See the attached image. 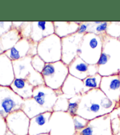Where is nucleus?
<instances>
[{
	"instance_id": "obj_1",
	"label": "nucleus",
	"mask_w": 120,
	"mask_h": 135,
	"mask_svg": "<svg viewBox=\"0 0 120 135\" xmlns=\"http://www.w3.org/2000/svg\"><path fill=\"white\" fill-rule=\"evenodd\" d=\"M119 106L109 100L100 89H93L82 95L77 115L91 120L109 115Z\"/></svg>"
},
{
	"instance_id": "obj_2",
	"label": "nucleus",
	"mask_w": 120,
	"mask_h": 135,
	"mask_svg": "<svg viewBox=\"0 0 120 135\" xmlns=\"http://www.w3.org/2000/svg\"><path fill=\"white\" fill-rule=\"evenodd\" d=\"M101 37L102 51L97 64L98 74L102 76L118 74L120 71V41L107 33Z\"/></svg>"
},
{
	"instance_id": "obj_3",
	"label": "nucleus",
	"mask_w": 120,
	"mask_h": 135,
	"mask_svg": "<svg viewBox=\"0 0 120 135\" xmlns=\"http://www.w3.org/2000/svg\"><path fill=\"white\" fill-rule=\"evenodd\" d=\"M103 48L102 37L93 33L83 35L81 41L78 56L88 64H97L100 59Z\"/></svg>"
},
{
	"instance_id": "obj_4",
	"label": "nucleus",
	"mask_w": 120,
	"mask_h": 135,
	"mask_svg": "<svg viewBox=\"0 0 120 135\" xmlns=\"http://www.w3.org/2000/svg\"><path fill=\"white\" fill-rule=\"evenodd\" d=\"M41 74L47 86L54 90L61 89L69 75L68 65L62 61L46 64Z\"/></svg>"
},
{
	"instance_id": "obj_5",
	"label": "nucleus",
	"mask_w": 120,
	"mask_h": 135,
	"mask_svg": "<svg viewBox=\"0 0 120 135\" xmlns=\"http://www.w3.org/2000/svg\"><path fill=\"white\" fill-rule=\"evenodd\" d=\"M31 59V56H27L12 61L15 78L27 80L33 87L44 85L42 74L33 68Z\"/></svg>"
},
{
	"instance_id": "obj_6",
	"label": "nucleus",
	"mask_w": 120,
	"mask_h": 135,
	"mask_svg": "<svg viewBox=\"0 0 120 135\" xmlns=\"http://www.w3.org/2000/svg\"><path fill=\"white\" fill-rule=\"evenodd\" d=\"M38 55L46 64L61 61V38L54 33L43 39L38 44Z\"/></svg>"
},
{
	"instance_id": "obj_7",
	"label": "nucleus",
	"mask_w": 120,
	"mask_h": 135,
	"mask_svg": "<svg viewBox=\"0 0 120 135\" xmlns=\"http://www.w3.org/2000/svg\"><path fill=\"white\" fill-rule=\"evenodd\" d=\"M50 135H74L73 117L68 112H53L50 120Z\"/></svg>"
},
{
	"instance_id": "obj_8",
	"label": "nucleus",
	"mask_w": 120,
	"mask_h": 135,
	"mask_svg": "<svg viewBox=\"0 0 120 135\" xmlns=\"http://www.w3.org/2000/svg\"><path fill=\"white\" fill-rule=\"evenodd\" d=\"M24 100L9 86H0V116L4 119L22 109Z\"/></svg>"
},
{
	"instance_id": "obj_9",
	"label": "nucleus",
	"mask_w": 120,
	"mask_h": 135,
	"mask_svg": "<svg viewBox=\"0 0 120 135\" xmlns=\"http://www.w3.org/2000/svg\"><path fill=\"white\" fill-rule=\"evenodd\" d=\"M38 44L31 38H22L14 47L4 54L12 61L27 56L32 57L38 54Z\"/></svg>"
},
{
	"instance_id": "obj_10",
	"label": "nucleus",
	"mask_w": 120,
	"mask_h": 135,
	"mask_svg": "<svg viewBox=\"0 0 120 135\" xmlns=\"http://www.w3.org/2000/svg\"><path fill=\"white\" fill-rule=\"evenodd\" d=\"M74 135H114L110 115H106L89 120L87 126Z\"/></svg>"
},
{
	"instance_id": "obj_11",
	"label": "nucleus",
	"mask_w": 120,
	"mask_h": 135,
	"mask_svg": "<svg viewBox=\"0 0 120 135\" xmlns=\"http://www.w3.org/2000/svg\"><path fill=\"white\" fill-rule=\"evenodd\" d=\"M30 119L21 109L5 118L8 130L15 135H29Z\"/></svg>"
},
{
	"instance_id": "obj_12",
	"label": "nucleus",
	"mask_w": 120,
	"mask_h": 135,
	"mask_svg": "<svg viewBox=\"0 0 120 135\" xmlns=\"http://www.w3.org/2000/svg\"><path fill=\"white\" fill-rule=\"evenodd\" d=\"M32 98L45 112H53V108L58 96L55 90L44 84L34 87Z\"/></svg>"
},
{
	"instance_id": "obj_13",
	"label": "nucleus",
	"mask_w": 120,
	"mask_h": 135,
	"mask_svg": "<svg viewBox=\"0 0 120 135\" xmlns=\"http://www.w3.org/2000/svg\"><path fill=\"white\" fill-rule=\"evenodd\" d=\"M83 35L78 33L61 39L62 42V59L66 64H70L78 56V50Z\"/></svg>"
},
{
	"instance_id": "obj_14",
	"label": "nucleus",
	"mask_w": 120,
	"mask_h": 135,
	"mask_svg": "<svg viewBox=\"0 0 120 135\" xmlns=\"http://www.w3.org/2000/svg\"><path fill=\"white\" fill-rule=\"evenodd\" d=\"M68 69L69 75L82 80L98 74L97 64H88L78 56L68 65Z\"/></svg>"
},
{
	"instance_id": "obj_15",
	"label": "nucleus",
	"mask_w": 120,
	"mask_h": 135,
	"mask_svg": "<svg viewBox=\"0 0 120 135\" xmlns=\"http://www.w3.org/2000/svg\"><path fill=\"white\" fill-rule=\"evenodd\" d=\"M100 90L109 100L119 106L120 77L119 74L102 76Z\"/></svg>"
},
{
	"instance_id": "obj_16",
	"label": "nucleus",
	"mask_w": 120,
	"mask_h": 135,
	"mask_svg": "<svg viewBox=\"0 0 120 135\" xmlns=\"http://www.w3.org/2000/svg\"><path fill=\"white\" fill-rule=\"evenodd\" d=\"M52 112H46L30 119L29 135H38L50 133L49 120Z\"/></svg>"
},
{
	"instance_id": "obj_17",
	"label": "nucleus",
	"mask_w": 120,
	"mask_h": 135,
	"mask_svg": "<svg viewBox=\"0 0 120 135\" xmlns=\"http://www.w3.org/2000/svg\"><path fill=\"white\" fill-rule=\"evenodd\" d=\"M54 33L53 21H32L30 38L39 43L43 39Z\"/></svg>"
},
{
	"instance_id": "obj_18",
	"label": "nucleus",
	"mask_w": 120,
	"mask_h": 135,
	"mask_svg": "<svg viewBox=\"0 0 120 135\" xmlns=\"http://www.w3.org/2000/svg\"><path fill=\"white\" fill-rule=\"evenodd\" d=\"M14 79L12 61L2 54L0 55V86H9Z\"/></svg>"
},
{
	"instance_id": "obj_19",
	"label": "nucleus",
	"mask_w": 120,
	"mask_h": 135,
	"mask_svg": "<svg viewBox=\"0 0 120 135\" xmlns=\"http://www.w3.org/2000/svg\"><path fill=\"white\" fill-rule=\"evenodd\" d=\"M84 84L82 80L69 75L65 80L61 90L63 95L67 99H70L77 95H83Z\"/></svg>"
},
{
	"instance_id": "obj_20",
	"label": "nucleus",
	"mask_w": 120,
	"mask_h": 135,
	"mask_svg": "<svg viewBox=\"0 0 120 135\" xmlns=\"http://www.w3.org/2000/svg\"><path fill=\"white\" fill-rule=\"evenodd\" d=\"M81 22L53 21L54 33L60 38H63L77 32Z\"/></svg>"
},
{
	"instance_id": "obj_21",
	"label": "nucleus",
	"mask_w": 120,
	"mask_h": 135,
	"mask_svg": "<svg viewBox=\"0 0 120 135\" xmlns=\"http://www.w3.org/2000/svg\"><path fill=\"white\" fill-rule=\"evenodd\" d=\"M9 87L23 100L32 98L34 87L27 80L15 78Z\"/></svg>"
},
{
	"instance_id": "obj_22",
	"label": "nucleus",
	"mask_w": 120,
	"mask_h": 135,
	"mask_svg": "<svg viewBox=\"0 0 120 135\" xmlns=\"http://www.w3.org/2000/svg\"><path fill=\"white\" fill-rule=\"evenodd\" d=\"M21 38H22L19 31L12 28L11 30L0 37V48L4 53L14 47Z\"/></svg>"
},
{
	"instance_id": "obj_23",
	"label": "nucleus",
	"mask_w": 120,
	"mask_h": 135,
	"mask_svg": "<svg viewBox=\"0 0 120 135\" xmlns=\"http://www.w3.org/2000/svg\"><path fill=\"white\" fill-rule=\"evenodd\" d=\"M21 110L30 119L46 112L37 104L32 98L24 100Z\"/></svg>"
},
{
	"instance_id": "obj_24",
	"label": "nucleus",
	"mask_w": 120,
	"mask_h": 135,
	"mask_svg": "<svg viewBox=\"0 0 120 135\" xmlns=\"http://www.w3.org/2000/svg\"><path fill=\"white\" fill-rule=\"evenodd\" d=\"M102 76L97 74L93 76H89L83 80L84 84L83 94L91 90L100 89Z\"/></svg>"
},
{
	"instance_id": "obj_25",
	"label": "nucleus",
	"mask_w": 120,
	"mask_h": 135,
	"mask_svg": "<svg viewBox=\"0 0 120 135\" xmlns=\"http://www.w3.org/2000/svg\"><path fill=\"white\" fill-rule=\"evenodd\" d=\"M12 28L17 30L22 38H30L32 31V22H12Z\"/></svg>"
},
{
	"instance_id": "obj_26",
	"label": "nucleus",
	"mask_w": 120,
	"mask_h": 135,
	"mask_svg": "<svg viewBox=\"0 0 120 135\" xmlns=\"http://www.w3.org/2000/svg\"><path fill=\"white\" fill-rule=\"evenodd\" d=\"M109 22V21L90 22V27L88 32L93 33L94 34L100 36L106 34Z\"/></svg>"
},
{
	"instance_id": "obj_27",
	"label": "nucleus",
	"mask_w": 120,
	"mask_h": 135,
	"mask_svg": "<svg viewBox=\"0 0 120 135\" xmlns=\"http://www.w3.org/2000/svg\"><path fill=\"white\" fill-rule=\"evenodd\" d=\"M82 95H77L69 99V107L67 112H68L72 117L77 115L79 104Z\"/></svg>"
},
{
	"instance_id": "obj_28",
	"label": "nucleus",
	"mask_w": 120,
	"mask_h": 135,
	"mask_svg": "<svg viewBox=\"0 0 120 135\" xmlns=\"http://www.w3.org/2000/svg\"><path fill=\"white\" fill-rule=\"evenodd\" d=\"M69 107V99L63 95L59 96L53 108V112H66Z\"/></svg>"
},
{
	"instance_id": "obj_29",
	"label": "nucleus",
	"mask_w": 120,
	"mask_h": 135,
	"mask_svg": "<svg viewBox=\"0 0 120 135\" xmlns=\"http://www.w3.org/2000/svg\"><path fill=\"white\" fill-rule=\"evenodd\" d=\"M106 33L109 37L118 39L120 37V21H109Z\"/></svg>"
},
{
	"instance_id": "obj_30",
	"label": "nucleus",
	"mask_w": 120,
	"mask_h": 135,
	"mask_svg": "<svg viewBox=\"0 0 120 135\" xmlns=\"http://www.w3.org/2000/svg\"><path fill=\"white\" fill-rule=\"evenodd\" d=\"M73 120L76 132H79L85 128L89 122V120L87 119L78 115L73 117Z\"/></svg>"
},
{
	"instance_id": "obj_31",
	"label": "nucleus",
	"mask_w": 120,
	"mask_h": 135,
	"mask_svg": "<svg viewBox=\"0 0 120 135\" xmlns=\"http://www.w3.org/2000/svg\"><path fill=\"white\" fill-rule=\"evenodd\" d=\"M31 65L33 68L36 71H37L39 73H42L43 71L44 68L45 66L46 63L39 56L38 54L35 56L32 57L31 59Z\"/></svg>"
},
{
	"instance_id": "obj_32",
	"label": "nucleus",
	"mask_w": 120,
	"mask_h": 135,
	"mask_svg": "<svg viewBox=\"0 0 120 135\" xmlns=\"http://www.w3.org/2000/svg\"><path fill=\"white\" fill-rule=\"evenodd\" d=\"M109 115L113 133L114 134H116L120 132V119L114 111L112 112Z\"/></svg>"
},
{
	"instance_id": "obj_33",
	"label": "nucleus",
	"mask_w": 120,
	"mask_h": 135,
	"mask_svg": "<svg viewBox=\"0 0 120 135\" xmlns=\"http://www.w3.org/2000/svg\"><path fill=\"white\" fill-rule=\"evenodd\" d=\"M12 28V22L0 21V37L8 32Z\"/></svg>"
},
{
	"instance_id": "obj_34",
	"label": "nucleus",
	"mask_w": 120,
	"mask_h": 135,
	"mask_svg": "<svg viewBox=\"0 0 120 135\" xmlns=\"http://www.w3.org/2000/svg\"><path fill=\"white\" fill-rule=\"evenodd\" d=\"M90 27V22H81L79 25L77 32L80 35H84L88 32Z\"/></svg>"
},
{
	"instance_id": "obj_35",
	"label": "nucleus",
	"mask_w": 120,
	"mask_h": 135,
	"mask_svg": "<svg viewBox=\"0 0 120 135\" xmlns=\"http://www.w3.org/2000/svg\"><path fill=\"white\" fill-rule=\"evenodd\" d=\"M7 130L6 120L1 116H0V135L6 134Z\"/></svg>"
},
{
	"instance_id": "obj_36",
	"label": "nucleus",
	"mask_w": 120,
	"mask_h": 135,
	"mask_svg": "<svg viewBox=\"0 0 120 135\" xmlns=\"http://www.w3.org/2000/svg\"><path fill=\"white\" fill-rule=\"evenodd\" d=\"M113 111L117 114V115L118 116V117L120 119V106H119V107L115 109Z\"/></svg>"
},
{
	"instance_id": "obj_37",
	"label": "nucleus",
	"mask_w": 120,
	"mask_h": 135,
	"mask_svg": "<svg viewBox=\"0 0 120 135\" xmlns=\"http://www.w3.org/2000/svg\"><path fill=\"white\" fill-rule=\"evenodd\" d=\"M5 135H15L14 134H13L11 132H10L9 130H7V131L6 132V133Z\"/></svg>"
},
{
	"instance_id": "obj_38",
	"label": "nucleus",
	"mask_w": 120,
	"mask_h": 135,
	"mask_svg": "<svg viewBox=\"0 0 120 135\" xmlns=\"http://www.w3.org/2000/svg\"><path fill=\"white\" fill-rule=\"evenodd\" d=\"M2 54H4V52L2 51V49H1V48H0V55H1Z\"/></svg>"
},
{
	"instance_id": "obj_39",
	"label": "nucleus",
	"mask_w": 120,
	"mask_h": 135,
	"mask_svg": "<svg viewBox=\"0 0 120 135\" xmlns=\"http://www.w3.org/2000/svg\"><path fill=\"white\" fill-rule=\"evenodd\" d=\"M38 135H50L49 133H43V134H38Z\"/></svg>"
},
{
	"instance_id": "obj_40",
	"label": "nucleus",
	"mask_w": 120,
	"mask_h": 135,
	"mask_svg": "<svg viewBox=\"0 0 120 135\" xmlns=\"http://www.w3.org/2000/svg\"><path fill=\"white\" fill-rule=\"evenodd\" d=\"M114 135H120V132H119V133H117L116 134H114Z\"/></svg>"
},
{
	"instance_id": "obj_41",
	"label": "nucleus",
	"mask_w": 120,
	"mask_h": 135,
	"mask_svg": "<svg viewBox=\"0 0 120 135\" xmlns=\"http://www.w3.org/2000/svg\"><path fill=\"white\" fill-rule=\"evenodd\" d=\"M119 74V77H120V71H119V74Z\"/></svg>"
},
{
	"instance_id": "obj_42",
	"label": "nucleus",
	"mask_w": 120,
	"mask_h": 135,
	"mask_svg": "<svg viewBox=\"0 0 120 135\" xmlns=\"http://www.w3.org/2000/svg\"><path fill=\"white\" fill-rule=\"evenodd\" d=\"M118 40H119V41H120V37L118 38Z\"/></svg>"
},
{
	"instance_id": "obj_43",
	"label": "nucleus",
	"mask_w": 120,
	"mask_h": 135,
	"mask_svg": "<svg viewBox=\"0 0 120 135\" xmlns=\"http://www.w3.org/2000/svg\"><path fill=\"white\" fill-rule=\"evenodd\" d=\"M119 106H120V101H119Z\"/></svg>"
}]
</instances>
